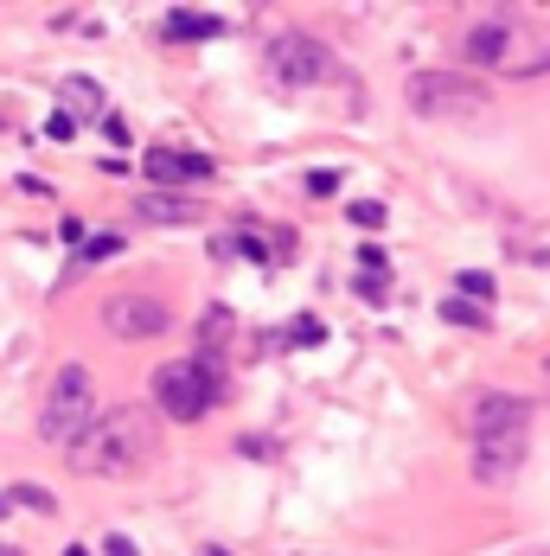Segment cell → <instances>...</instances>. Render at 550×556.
Wrapping results in <instances>:
<instances>
[{
  "instance_id": "cell-2",
  "label": "cell",
  "mask_w": 550,
  "mask_h": 556,
  "mask_svg": "<svg viewBox=\"0 0 550 556\" xmlns=\"http://www.w3.org/2000/svg\"><path fill=\"white\" fill-rule=\"evenodd\" d=\"M224 396V384H218V365L212 358H173V365H161L154 371V403H161L173 422H199L212 403Z\"/></svg>"
},
{
  "instance_id": "cell-3",
  "label": "cell",
  "mask_w": 550,
  "mask_h": 556,
  "mask_svg": "<svg viewBox=\"0 0 550 556\" xmlns=\"http://www.w3.org/2000/svg\"><path fill=\"white\" fill-rule=\"evenodd\" d=\"M97 422V390H90V371L84 365H64L46 390V409H39V442L71 447L84 429Z\"/></svg>"
},
{
  "instance_id": "cell-21",
  "label": "cell",
  "mask_w": 550,
  "mask_h": 556,
  "mask_svg": "<svg viewBox=\"0 0 550 556\" xmlns=\"http://www.w3.org/2000/svg\"><path fill=\"white\" fill-rule=\"evenodd\" d=\"M308 186H314V192H321V199H327L333 186H339V173H333V167H321V173H314V179H308Z\"/></svg>"
},
{
  "instance_id": "cell-10",
  "label": "cell",
  "mask_w": 550,
  "mask_h": 556,
  "mask_svg": "<svg viewBox=\"0 0 550 556\" xmlns=\"http://www.w3.org/2000/svg\"><path fill=\"white\" fill-rule=\"evenodd\" d=\"M135 218L141 224H199V205L179 199V192H141L135 199Z\"/></svg>"
},
{
  "instance_id": "cell-16",
  "label": "cell",
  "mask_w": 550,
  "mask_h": 556,
  "mask_svg": "<svg viewBox=\"0 0 550 556\" xmlns=\"http://www.w3.org/2000/svg\"><path fill=\"white\" fill-rule=\"evenodd\" d=\"M461 294H467V301H487V294H493V276H487V269H467V276H461Z\"/></svg>"
},
{
  "instance_id": "cell-4",
  "label": "cell",
  "mask_w": 550,
  "mask_h": 556,
  "mask_svg": "<svg viewBox=\"0 0 550 556\" xmlns=\"http://www.w3.org/2000/svg\"><path fill=\"white\" fill-rule=\"evenodd\" d=\"M403 97L423 122H474V115H487V90L467 71H416Z\"/></svg>"
},
{
  "instance_id": "cell-1",
  "label": "cell",
  "mask_w": 550,
  "mask_h": 556,
  "mask_svg": "<svg viewBox=\"0 0 550 556\" xmlns=\"http://www.w3.org/2000/svg\"><path fill=\"white\" fill-rule=\"evenodd\" d=\"M154 447H161V429H154V416L141 409V403H115L103 409L77 442L64 447L71 454V467L77 473H97V480H122V473H135V467H148L154 460Z\"/></svg>"
},
{
  "instance_id": "cell-12",
  "label": "cell",
  "mask_w": 550,
  "mask_h": 556,
  "mask_svg": "<svg viewBox=\"0 0 550 556\" xmlns=\"http://www.w3.org/2000/svg\"><path fill=\"white\" fill-rule=\"evenodd\" d=\"M224 20L218 13H192V7H173L166 13V39H212Z\"/></svg>"
},
{
  "instance_id": "cell-11",
  "label": "cell",
  "mask_w": 550,
  "mask_h": 556,
  "mask_svg": "<svg viewBox=\"0 0 550 556\" xmlns=\"http://www.w3.org/2000/svg\"><path fill=\"white\" fill-rule=\"evenodd\" d=\"M505 46H512V26H505V20H487V26L467 33V58H474V64H499Z\"/></svg>"
},
{
  "instance_id": "cell-5",
  "label": "cell",
  "mask_w": 550,
  "mask_h": 556,
  "mask_svg": "<svg viewBox=\"0 0 550 556\" xmlns=\"http://www.w3.org/2000/svg\"><path fill=\"white\" fill-rule=\"evenodd\" d=\"M270 77L275 84H288V90H321V84H333V52L321 46V39H308V33H282V39H270Z\"/></svg>"
},
{
  "instance_id": "cell-7",
  "label": "cell",
  "mask_w": 550,
  "mask_h": 556,
  "mask_svg": "<svg viewBox=\"0 0 550 556\" xmlns=\"http://www.w3.org/2000/svg\"><path fill=\"white\" fill-rule=\"evenodd\" d=\"M525 422H532V403H525V396H474V403H467V429H474V442H480V435H518V429H525Z\"/></svg>"
},
{
  "instance_id": "cell-6",
  "label": "cell",
  "mask_w": 550,
  "mask_h": 556,
  "mask_svg": "<svg viewBox=\"0 0 550 556\" xmlns=\"http://www.w3.org/2000/svg\"><path fill=\"white\" fill-rule=\"evenodd\" d=\"M103 327L115 339H161L173 327V314L154 294H115V301H103Z\"/></svg>"
},
{
  "instance_id": "cell-17",
  "label": "cell",
  "mask_w": 550,
  "mask_h": 556,
  "mask_svg": "<svg viewBox=\"0 0 550 556\" xmlns=\"http://www.w3.org/2000/svg\"><path fill=\"white\" fill-rule=\"evenodd\" d=\"M352 224H365V230L385 224V205H378V199H359V205H352Z\"/></svg>"
},
{
  "instance_id": "cell-14",
  "label": "cell",
  "mask_w": 550,
  "mask_h": 556,
  "mask_svg": "<svg viewBox=\"0 0 550 556\" xmlns=\"http://www.w3.org/2000/svg\"><path fill=\"white\" fill-rule=\"evenodd\" d=\"M441 320H448V327H487V314H480L474 301H454V294L441 301Z\"/></svg>"
},
{
  "instance_id": "cell-15",
  "label": "cell",
  "mask_w": 550,
  "mask_h": 556,
  "mask_svg": "<svg viewBox=\"0 0 550 556\" xmlns=\"http://www.w3.org/2000/svg\"><path fill=\"white\" fill-rule=\"evenodd\" d=\"M224 339H230V314H224V307H212V314H205V358L218 352Z\"/></svg>"
},
{
  "instance_id": "cell-9",
  "label": "cell",
  "mask_w": 550,
  "mask_h": 556,
  "mask_svg": "<svg viewBox=\"0 0 550 556\" xmlns=\"http://www.w3.org/2000/svg\"><path fill=\"white\" fill-rule=\"evenodd\" d=\"M148 179H161V186H205L212 161L205 154H179V148H148Z\"/></svg>"
},
{
  "instance_id": "cell-18",
  "label": "cell",
  "mask_w": 550,
  "mask_h": 556,
  "mask_svg": "<svg viewBox=\"0 0 550 556\" xmlns=\"http://www.w3.org/2000/svg\"><path fill=\"white\" fill-rule=\"evenodd\" d=\"M7 500H13V505H33V511H52V493H33V486H13Z\"/></svg>"
},
{
  "instance_id": "cell-8",
  "label": "cell",
  "mask_w": 550,
  "mask_h": 556,
  "mask_svg": "<svg viewBox=\"0 0 550 556\" xmlns=\"http://www.w3.org/2000/svg\"><path fill=\"white\" fill-rule=\"evenodd\" d=\"M525 467V429L518 435H480L474 442V480L480 486H505Z\"/></svg>"
},
{
  "instance_id": "cell-13",
  "label": "cell",
  "mask_w": 550,
  "mask_h": 556,
  "mask_svg": "<svg viewBox=\"0 0 550 556\" xmlns=\"http://www.w3.org/2000/svg\"><path fill=\"white\" fill-rule=\"evenodd\" d=\"M64 115L77 122V115H103V90L90 84V77H71L64 84Z\"/></svg>"
},
{
  "instance_id": "cell-20",
  "label": "cell",
  "mask_w": 550,
  "mask_h": 556,
  "mask_svg": "<svg viewBox=\"0 0 550 556\" xmlns=\"http://www.w3.org/2000/svg\"><path fill=\"white\" fill-rule=\"evenodd\" d=\"M71 135H77V122H71L64 110H58V115H52V141H71Z\"/></svg>"
},
{
  "instance_id": "cell-19",
  "label": "cell",
  "mask_w": 550,
  "mask_h": 556,
  "mask_svg": "<svg viewBox=\"0 0 550 556\" xmlns=\"http://www.w3.org/2000/svg\"><path fill=\"white\" fill-rule=\"evenodd\" d=\"M115 250H122L115 237H90V243H84V263H103V256H115Z\"/></svg>"
},
{
  "instance_id": "cell-22",
  "label": "cell",
  "mask_w": 550,
  "mask_h": 556,
  "mask_svg": "<svg viewBox=\"0 0 550 556\" xmlns=\"http://www.w3.org/2000/svg\"><path fill=\"white\" fill-rule=\"evenodd\" d=\"M103 551H110V556H135V544H128V538H110Z\"/></svg>"
}]
</instances>
